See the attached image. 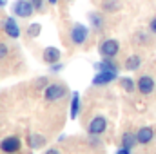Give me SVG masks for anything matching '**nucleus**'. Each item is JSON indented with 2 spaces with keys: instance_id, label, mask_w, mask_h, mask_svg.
Returning <instances> with one entry per match:
<instances>
[{
  "instance_id": "f257e3e1",
  "label": "nucleus",
  "mask_w": 156,
  "mask_h": 154,
  "mask_svg": "<svg viewBox=\"0 0 156 154\" xmlns=\"http://www.w3.org/2000/svg\"><path fill=\"white\" fill-rule=\"evenodd\" d=\"M13 15L18 18H29L35 15V7L31 4V0H16L13 2Z\"/></svg>"
},
{
  "instance_id": "f03ea898",
  "label": "nucleus",
  "mask_w": 156,
  "mask_h": 154,
  "mask_svg": "<svg viewBox=\"0 0 156 154\" xmlns=\"http://www.w3.org/2000/svg\"><path fill=\"white\" fill-rule=\"evenodd\" d=\"M120 51V42L115 38H107L104 40L100 45H98V53L104 56V58H115Z\"/></svg>"
},
{
  "instance_id": "7ed1b4c3",
  "label": "nucleus",
  "mask_w": 156,
  "mask_h": 154,
  "mask_svg": "<svg viewBox=\"0 0 156 154\" xmlns=\"http://www.w3.org/2000/svg\"><path fill=\"white\" fill-rule=\"evenodd\" d=\"M66 94H67V89H66L62 83H51V85H47L45 91H44V98H45L47 102L62 100Z\"/></svg>"
},
{
  "instance_id": "20e7f679",
  "label": "nucleus",
  "mask_w": 156,
  "mask_h": 154,
  "mask_svg": "<svg viewBox=\"0 0 156 154\" xmlns=\"http://www.w3.org/2000/svg\"><path fill=\"white\" fill-rule=\"evenodd\" d=\"M69 37H71V42H73L75 45H82V44H85L87 38H89V29H87L83 24H75V26L71 27Z\"/></svg>"
},
{
  "instance_id": "39448f33",
  "label": "nucleus",
  "mask_w": 156,
  "mask_h": 154,
  "mask_svg": "<svg viewBox=\"0 0 156 154\" xmlns=\"http://www.w3.org/2000/svg\"><path fill=\"white\" fill-rule=\"evenodd\" d=\"M107 131V120L104 118V116H94L91 121H89V125H87V132L91 134V136H100V134H104Z\"/></svg>"
},
{
  "instance_id": "423d86ee",
  "label": "nucleus",
  "mask_w": 156,
  "mask_h": 154,
  "mask_svg": "<svg viewBox=\"0 0 156 154\" xmlns=\"http://www.w3.org/2000/svg\"><path fill=\"white\" fill-rule=\"evenodd\" d=\"M20 145H22V142L18 136H7L0 142V151L5 154H15L20 151Z\"/></svg>"
},
{
  "instance_id": "0eeeda50",
  "label": "nucleus",
  "mask_w": 156,
  "mask_h": 154,
  "mask_svg": "<svg viewBox=\"0 0 156 154\" xmlns=\"http://www.w3.org/2000/svg\"><path fill=\"white\" fill-rule=\"evenodd\" d=\"M116 76H118V73H115V71H98L96 76L93 78V85H94V87H98V85H107V83L115 82Z\"/></svg>"
},
{
  "instance_id": "6e6552de",
  "label": "nucleus",
  "mask_w": 156,
  "mask_h": 154,
  "mask_svg": "<svg viewBox=\"0 0 156 154\" xmlns=\"http://www.w3.org/2000/svg\"><path fill=\"white\" fill-rule=\"evenodd\" d=\"M136 87H138V91L142 93V94H151L153 91H154V80L151 76H140L138 80H136Z\"/></svg>"
},
{
  "instance_id": "1a4fd4ad",
  "label": "nucleus",
  "mask_w": 156,
  "mask_h": 154,
  "mask_svg": "<svg viewBox=\"0 0 156 154\" xmlns=\"http://www.w3.org/2000/svg\"><path fill=\"white\" fill-rule=\"evenodd\" d=\"M4 31L9 38H18L20 37V27H18V24L13 16H7L4 20Z\"/></svg>"
},
{
  "instance_id": "9d476101",
  "label": "nucleus",
  "mask_w": 156,
  "mask_h": 154,
  "mask_svg": "<svg viewBox=\"0 0 156 154\" xmlns=\"http://www.w3.org/2000/svg\"><path fill=\"white\" fill-rule=\"evenodd\" d=\"M153 138H154V131H153L151 127H142V129H138V132H136V140H138V143H142V145L151 143Z\"/></svg>"
},
{
  "instance_id": "9b49d317",
  "label": "nucleus",
  "mask_w": 156,
  "mask_h": 154,
  "mask_svg": "<svg viewBox=\"0 0 156 154\" xmlns=\"http://www.w3.org/2000/svg\"><path fill=\"white\" fill-rule=\"evenodd\" d=\"M42 60L45 62V64H56L58 60H60V51L56 49V47H45L44 49V53H42Z\"/></svg>"
},
{
  "instance_id": "f8f14e48",
  "label": "nucleus",
  "mask_w": 156,
  "mask_h": 154,
  "mask_svg": "<svg viewBox=\"0 0 156 154\" xmlns=\"http://www.w3.org/2000/svg\"><path fill=\"white\" fill-rule=\"evenodd\" d=\"M94 69L96 71H115V73H118V65L113 62V58H104L102 62L94 64Z\"/></svg>"
},
{
  "instance_id": "ddd939ff",
  "label": "nucleus",
  "mask_w": 156,
  "mask_h": 154,
  "mask_svg": "<svg viewBox=\"0 0 156 154\" xmlns=\"http://www.w3.org/2000/svg\"><path fill=\"white\" fill-rule=\"evenodd\" d=\"M140 65H142V58H140L138 54H131V56L125 60V64H123V67H125L127 71H136Z\"/></svg>"
},
{
  "instance_id": "4468645a",
  "label": "nucleus",
  "mask_w": 156,
  "mask_h": 154,
  "mask_svg": "<svg viewBox=\"0 0 156 154\" xmlns=\"http://www.w3.org/2000/svg\"><path fill=\"white\" fill-rule=\"evenodd\" d=\"M136 143H138V140H136V134L134 132H123V136H122V147L133 149Z\"/></svg>"
},
{
  "instance_id": "2eb2a0df",
  "label": "nucleus",
  "mask_w": 156,
  "mask_h": 154,
  "mask_svg": "<svg viewBox=\"0 0 156 154\" xmlns=\"http://www.w3.org/2000/svg\"><path fill=\"white\" fill-rule=\"evenodd\" d=\"M78 111H80V94L73 93V96H71V111H69L71 120H75L78 116Z\"/></svg>"
},
{
  "instance_id": "dca6fc26",
  "label": "nucleus",
  "mask_w": 156,
  "mask_h": 154,
  "mask_svg": "<svg viewBox=\"0 0 156 154\" xmlns=\"http://www.w3.org/2000/svg\"><path fill=\"white\" fill-rule=\"evenodd\" d=\"M89 22H91V26L94 27V29H102L104 27V16L100 15V13H89Z\"/></svg>"
},
{
  "instance_id": "f3484780",
  "label": "nucleus",
  "mask_w": 156,
  "mask_h": 154,
  "mask_svg": "<svg viewBox=\"0 0 156 154\" xmlns=\"http://www.w3.org/2000/svg\"><path fill=\"white\" fill-rule=\"evenodd\" d=\"M120 7H122V4H120L118 0H105V2L102 4V9L107 11V13H116Z\"/></svg>"
},
{
  "instance_id": "a211bd4d",
  "label": "nucleus",
  "mask_w": 156,
  "mask_h": 154,
  "mask_svg": "<svg viewBox=\"0 0 156 154\" xmlns=\"http://www.w3.org/2000/svg\"><path fill=\"white\" fill-rule=\"evenodd\" d=\"M120 85H122V89L127 91V93H133V91L136 89V82H134L133 78H120Z\"/></svg>"
},
{
  "instance_id": "6ab92c4d",
  "label": "nucleus",
  "mask_w": 156,
  "mask_h": 154,
  "mask_svg": "<svg viewBox=\"0 0 156 154\" xmlns=\"http://www.w3.org/2000/svg\"><path fill=\"white\" fill-rule=\"evenodd\" d=\"M40 33H42V26L37 24V22H35V24H31V26L27 27V37H29V38H37Z\"/></svg>"
},
{
  "instance_id": "aec40b11",
  "label": "nucleus",
  "mask_w": 156,
  "mask_h": 154,
  "mask_svg": "<svg viewBox=\"0 0 156 154\" xmlns=\"http://www.w3.org/2000/svg\"><path fill=\"white\" fill-rule=\"evenodd\" d=\"M35 13H45V0H31Z\"/></svg>"
},
{
  "instance_id": "412c9836",
  "label": "nucleus",
  "mask_w": 156,
  "mask_h": 154,
  "mask_svg": "<svg viewBox=\"0 0 156 154\" xmlns=\"http://www.w3.org/2000/svg\"><path fill=\"white\" fill-rule=\"evenodd\" d=\"M7 53H9V49H7V45L0 42V60H4V58L7 56Z\"/></svg>"
},
{
  "instance_id": "4be33fe9",
  "label": "nucleus",
  "mask_w": 156,
  "mask_h": 154,
  "mask_svg": "<svg viewBox=\"0 0 156 154\" xmlns=\"http://www.w3.org/2000/svg\"><path fill=\"white\" fill-rule=\"evenodd\" d=\"M33 140H35V142L31 143L33 147H40V145H44V143H45V140H44V136H35Z\"/></svg>"
},
{
  "instance_id": "5701e85b",
  "label": "nucleus",
  "mask_w": 156,
  "mask_h": 154,
  "mask_svg": "<svg viewBox=\"0 0 156 154\" xmlns=\"http://www.w3.org/2000/svg\"><path fill=\"white\" fill-rule=\"evenodd\" d=\"M62 67H64V65H62L60 62H56V64H51V67H49V69H51L53 73H56V71H62Z\"/></svg>"
},
{
  "instance_id": "b1692460",
  "label": "nucleus",
  "mask_w": 156,
  "mask_h": 154,
  "mask_svg": "<svg viewBox=\"0 0 156 154\" xmlns=\"http://www.w3.org/2000/svg\"><path fill=\"white\" fill-rule=\"evenodd\" d=\"M149 29H151V33H154V35H156V16L151 20V24H149Z\"/></svg>"
},
{
  "instance_id": "393cba45",
  "label": "nucleus",
  "mask_w": 156,
  "mask_h": 154,
  "mask_svg": "<svg viewBox=\"0 0 156 154\" xmlns=\"http://www.w3.org/2000/svg\"><path fill=\"white\" fill-rule=\"evenodd\" d=\"M115 154H131V149H127V147H120Z\"/></svg>"
},
{
  "instance_id": "a878e982",
  "label": "nucleus",
  "mask_w": 156,
  "mask_h": 154,
  "mask_svg": "<svg viewBox=\"0 0 156 154\" xmlns=\"http://www.w3.org/2000/svg\"><path fill=\"white\" fill-rule=\"evenodd\" d=\"M45 154H62L58 149H49V151H45Z\"/></svg>"
},
{
  "instance_id": "bb28decb",
  "label": "nucleus",
  "mask_w": 156,
  "mask_h": 154,
  "mask_svg": "<svg viewBox=\"0 0 156 154\" xmlns=\"http://www.w3.org/2000/svg\"><path fill=\"white\" fill-rule=\"evenodd\" d=\"M45 2L51 4V5H56V4H58V0H45Z\"/></svg>"
},
{
  "instance_id": "cd10ccee",
  "label": "nucleus",
  "mask_w": 156,
  "mask_h": 154,
  "mask_svg": "<svg viewBox=\"0 0 156 154\" xmlns=\"http://www.w3.org/2000/svg\"><path fill=\"white\" fill-rule=\"evenodd\" d=\"M5 5V0H0V7H4Z\"/></svg>"
},
{
  "instance_id": "c85d7f7f",
  "label": "nucleus",
  "mask_w": 156,
  "mask_h": 154,
  "mask_svg": "<svg viewBox=\"0 0 156 154\" xmlns=\"http://www.w3.org/2000/svg\"><path fill=\"white\" fill-rule=\"evenodd\" d=\"M66 2H73V0H66Z\"/></svg>"
}]
</instances>
